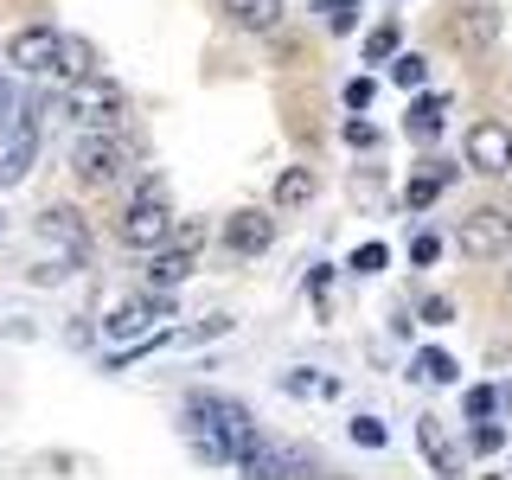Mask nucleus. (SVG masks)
I'll list each match as a JSON object with an SVG mask.
<instances>
[{"instance_id": "nucleus-1", "label": "nucleus", "mask_w": 512, "mask_h": 480, "mask_svg": "<svg viewBox=\"0 0 512 480\" xmlns=\"http://www.w3.org/2000/svg\"><path fill=\"white\" fill-rule=\"evenodd\" d=\"M186 436L205 461H237V448L256 436V416L224 391H192L186 397Z\"/></svg>"}, {"instance_id": "nucleus-2", "label": "nucleus", "mask_w": 512, "mask_h": 480, "mask_svg": "<svg viewBox=\"0 0 512 480\" xmlns=\"http://www.w3.org/2000/svg\"><path fill=\"white\" fill-rule=\"evenodd\" d=\"M122 244H135V250H160L173 237V212H167V180H148L135 192V205L122 212Z\"/></svg>"}, {"instance_id": "nucleus-3", "label": "nucleus", "mask_w": 512, "mask_h": 480, "mask_svg": "<svg viewBox=\"0 0 512 480\" xmlns=\"http://www.w3.org/2000/svg\"><path fill=\"white\" fill-rule=\"evenodd\" d=\"M455 244H461V256H468V263L512 256V212H500V205H474V212L455 224Z\"/></svg>"}, {"instance_id": "nucleus-4", "label": "nucleus", "mask_w": 512, "mask_h": 480, "mask_svg": "<svg viewBox=\"0 0 512 480\" xmlns=\"http://www.w3.org/2000/svg\"><path fill=\"white\" fill-rule=\"evenodd\" d=\"M122 167H128V148L109 128H84V141L71 148V173H77V186H116L122 180Z\"/></svg>"}, {"instance_id": "nucleus-5", "label": "nucleus", "mask_w": 512, "mask_h": 480, "mask_svg": "<svg viewBox=\"0 0 512 480\" xmlns=\"http://www.w3.org/2000/svg\"><path fill=\"white\" fill-rule=\"evenodd\" d=\"M237 474H256V480H282V474H314V455H301V448H288V442H276V436H256L237 448V461H231Z\"/></svg>"}, {"instance_id": "nucleus-6", "label": "nucleus", "mask_w": 512, "mask_h": 480, "mask_svg": "<svg viewBox=\"0 0 512 480\" xmlns=\"http://www.w3.org/2000/svg\"><path fill=\"white\" fill-rule=\"evenodd\" d=\"M71 116L84 122V128H109L116 135V122H122V90L116 84H103V77H77V96H71Z\"/></svg>"}, {"instance_id": "nucleus-7", "label": "nucleus", "mask_w": 512, "mask_h": 480, "mask_svg": "<svg viewBox=\"0 0 512 480\" xmlns=\"http://www.w3.org/2000/svg\"><path fill=\"white\" fill-rule=\"evenodd\" d=\"M58 39H64V32H52V26L13 32V39H7V64H13V71H26V77L52 71V64H58Z\"/></svg>"}, {"instance_id": "nucleus-8", "label": "nucleus", "mask_w": 512, "mask_h": 480, "mask_svg": "<svg viewBox=\"0 0 512 480\" xmlns=\"http://www.w3.org/2000/svg\"><path fill=\"white\" fill-rule=\"evenodd\" d=\"M468 167L487 173V180H500V173L512 167V128H500V122L468 128Z\"/></svg>"}, {"instance_id": "nucleus-9", "label": "nucleus", "mask_w": 512, "mask_h": 480, "mask_svg": "<svg viewBox=\"0 0 512 480\" xmlns=\"http://www.w3.org/2000/svg\"><path fill=\"white\" fill-rule=\"evenodd\" d=\"M224 250L231 256H263L269 244H276V218L269 212H237V218H224Z\"/></svg>"}, {"instance_id": "nucleus-10", "label": "nucleus", "mask_w": 512, "mask_h": 480, "mask_svg": "<svg viewBox=\"0 0 512 480\" xmlns=\"http://www.w3.org/2000/svg\"><path fill=\"white\" fill-rule=\"evenodd\" d=\"M192 256H199V224H186V231H180V244L154 256V269H148V276H154V288H173V282H186V276H192Z\"/></svg>"}, {"instance_id": "nucleus-11", "label": "nucleus", "mask_w": 512, "mask_h": 480, "mask_svg": "<svg viewBox=\"0 0 512 480\" xmlns=\"http://www.w3.org/2000/svg\"><path fill=\"white\" fill-rule=\"evenodd\" d=\"M154 320H173V308L160 295L154 301H122V308L109 314V340H135V333H148Z\"/></svg>"}, {"instance_id": "nucleus-12", "label": "nucleus", "mask_w": 512, "mask_h": 480, "mask_svg": "<svg viewBox=\"0 0 512 480\" xmlns=\"http://www.w3.org/2000/svg\"><path fill=\"white\" fill-rule=\"evenodd\" d=\"M218 13L237 32H276L282 26V0H218Z\"/></svg>"}, {"instance_id": "nucleus-13", "label": "nucleus", "mask_w": 512, "mask_h": 480, "mask_svg": "<svg viewBox=\"0 0 512 480\" xmlns=\"http://www.w3.org/2000/svg\"><path fill=\"white\" fill-rule=\"evenodd\" d=\"M39 231L52 237V244H64V256H77V263H84V250H90V231H84V218H77V212H64V205H52V212L39 218Z\"/></svg>"}, {"instance_id": "nucleus-14", "label": "nucleus", "mask_w": 512, "mask_h": 480, "mask_svg": "<svg viewBox=\"0 0 512 480\" xmlns=\"http://www.w3.org/2000/svg\"><path fill=\"white\" fill-rule=\"evenodd\" d=\"M416 442H423V455H429V468H436V474H461V468H468V455H461V448L448 442L442 429L429 423V416H423V423H416Z\"/></svg>"}, {"instance_id": "nucleus-15", "label": "nucleus", "mask_w": 512, "mask_h": 480, "mask_svg": "<svg viewBox=\"0 0 512 480\" xmlns=\"http://www.w3.org/2000/svg\"><path fill=\"white\" fill-rule=\"evenodd\" d=\"M455 180V167H448V160H423V173H416V180L404 186V205H416V212H429V205L442 199V186Z\"/></svg>"}, {"instance_id": "nucleus-16", "label": "nucleus", "mask_w": 512, "mask_h": 480, "mask_svg": "<svg viewBox=\"0 0 512 480\" xmlns=\"http://www.w3.org/2000/svg\"><path fill=\"white\" fill-rule=\"evenodd\" d=\"M32 154H39V122H20V128H13V141H7V154H0V186L20 180Z\"/></svg>"}, {"instance_id": "nucleus-17", "label": "nucleus", "mask_w": 512, "mask_h": 480, "mask_svg": "<svg viewBox=\"0 0 512 480\" xmlns=\"http://www.w3.org/2000/svg\"><path fill=\"white\" fill-rule=\"evenodd\" d=\"M442 122H448V96H429V90L416 96V103H410V116H404V128H410L416 141H429Z\"/></svg>"}, {"instance_id": "nucleus-18", "label": "nucleus", "mask_w": 512, "mask_h": 480, "mask_svg": "<svg viewBox=\"0 0 512 480\" xmlns=\"http://www.w3.org/2000/svg\"><path fill=\"white\" fill-rule=\"evenodd\" d=\"M314 192H320V180H314L308 167H288L282 180H276V205H282V212H295V205H308V199H314Z\"/></svg>"}, {"instance_id": "nucleus-19", "label": "nucleus", "mask_w": 512, "mask_h": 480, "mask_svg": "<svg viewBox=\"0 0 512 480\" xmlns=\"http://www.w3.org/2000/svg\"><path fill=\"white\" fill-rule=\"evenodd\" d=\"M455 372H461V365L448 359V352H416V359H410L416 384H455Z\"/></svg>"}, {"instance_id": "nucleus-20", "label": "nucleus", "mask_w": 512, "mask_h": 480, "mask_svg": "<svg viewBox=\"0 0 512 480\" xmlns=\"http://www.w3.org/2000/svg\"><path fill=\"white\" fill-rule=\"evenodd\" d=\"M455 26H461V39H468L474 52H480V45H493V32H500V20H493L487 7H461V13H455Z\"/></svg>"}, {"instance_id": "nucleus-21", "label": "nucleus", "mask_w": 512, "mask_h": 480, "mask_svg": "<svg viewBox=\"0 0 512 480\" xmlns=\"http://www.w3.org/2000/svg\"><path fill=\"white\" fill-rule=\"evenodd\" d=\"M397 52H404V26H397V20L372 26V39H365V64H384V58H397Z\"/></svg>"}, {"instance_id": "nucleus-22", "label": "nucleus", "mask_w": 512, "mask_h": 480, "mask_svg": "<svg viewBox=\"0 0 512 480\" xmlns=\"http://www.w3.org/2000/svg\"><path fill=\"white\" fill-rule=\"evenodd\" d=\"M52 71H64V77H90V71H96V52H90L84 39H58V64H52Z\"/></svg>"}, {"instance_id": "nucleus-23", "label": "nucleus", "mask_w": 512, "mask_h": 480, "mask_svg": "<svg viewBox=\"0 0 512 480\" xmlns=\"http://www.w3.org/2000/svg\"><path fill=\"white\" fill-rule=\"evenodd\" d=\"M282 391H295V397H340V378H314L308 365H301V372H282Z\"/></svg>"}, {"instance_id": "nucleus-24", "label": "nucleus", "mask_w": 512, "mask_h": 480, "mask_svg": "<svg viewBox=\"0 0 512 480\" xmlns=\"http://www.w3.org/2000/svg\"><path fill=\"white\" fill-rule=\"evenodd\" d=\"M506 410V391H493V384H474L468 391V416L474 423H487V416H500Z\"/></svg>"}, {"instance_id": "nucleus-25", "label": "nucleus", "mask_w": 512, "mask_h": 480, "mask_svg": "<svg viewBox=\"0 0 512 480\" xmlns=\"http://www.w3.org/2000/svg\"><path fill=\"white\" fill-rule=\"evenodd\" d=\"M320 20H327L333 32H352L359 26V0H320Z\"/></svg>"}, {"instance_id": "nucleus-26", "label": "nucleus", "mask_w": 512, "mask_h": 480, "mask_svg": "<svg viewBox=\"0 0 512 480\" xmlns=\"http://www.w3.org/2000/svg\"><path fill=\"white\" fill-rule=\"evenodd\" d=\"M391 77H397V84H404V90H423L429 64H423V58H410V52H397V64H391Z\"/></svg>"}, {"instance_id": "nucleus-27", "label": "nucleus", "mask_w": 512, "mask_h": 480, "mask_svg": "<svg viewBox=\"0 0 512 480\" xmlns=\"http://www.w3.org/2000/svg\"><path fill=\"white\" fill-rule=\"evenodd\" d=\"M500 448H506L500 423H474V455H500Z\"/></svg>"}, {"instance_id": "nucleus-28", "label": "nucleus", "mask_w": 512, "mask_h": 480, "mask_svg": "<svg viewBox=\"0 0 512 480\" xmlns=\"http://www.w3.org/2000/svg\"><path fill=\"white\" fill-rule=\"evenodd\" d=\"M352 442H359V448H384V423H378V416H352Z\"/></svg>"}, {"instance_id": "nucleus-29", "label": "nucleus", "mask_w": 512, "mask_h": 480, "mask_svg": "<svg viewBox=\"0 0 512 480\" xmlns=\"http://www.w3.org/2000/svg\"><path fill=\"white\" fill-rule=\"evenodd\" d=\"M384 256H391L384 244H359V250H352V269H359V276H378V269H384Z\"/></svg>"}, {"instance_id": "nucleus-30", "label": "nucleus", "mask_w": 512, "mask_h": 480, "mask_svg": "<svg viewBox=\"0 0 512 480\" xmlns=\"http://www.w3.org/2000/svg\"><path fill=\"white\" fill-rule=\"evenodd\" d=\"M423 320H436V327H448V320H455V301H448V295L423 301Z\"/></svg>"}, {"instance_id": "nucleus-31", "label": "nucleus", "mask_w": 512, "mask_h": 480, "mask_svg": "<svg viewBox=\"0 0 512 480\" xmlns=\"http://www.w3.org/2000/svg\"><path fill=\"white\" fill-rule=\"evenodd\" d=\"M346 103H352V109L372 103V77H352V84H346Z\"/></svg>"}, {"instance_id": "nucleus-32", "label": "nucleus", "mask_w": 512, "mask_h": 480, "mask_svg": "<svg viewBox=\"0 0 512 480\" xmlns=\"http://www.w3.org/2000/svg\"><path fill=\"white\" fill-rule=\"evenodd\" d=\"M410 256H416V263H436V256H442V244H436V237L423 231V237H416V244H410Z\"/></svg>"}, {"instance_id": "nucleus-33", "label": "nucleus", "mask_w": 512, "mask_h": 480, "mask_svg": "<svg viewBox=\"0 0 512 480\" xmlns=\"http://www.w3.org/2000/svg\"><path fill=\"white\" fill-rule=\"evenodd\" d=\"M0 122H7V84H0Z\"/></svg>"}, {"instance_id": "nucleus-34", "label": "nucleus", "mask_w": 512, "mask_h": 480, "mask_svg": "<svg viewBox=\"0 0 512 480\" xmlns=\"http://www.w3.org/2000/svg\"><path fill=\"white\" fill-rule=\"evenodd\" d=\"M506 288H512V269H506Z\"/></svg>"}]
</instances>
